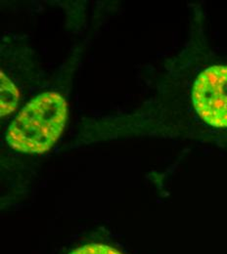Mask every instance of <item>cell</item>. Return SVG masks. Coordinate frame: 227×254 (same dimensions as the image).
<instances>
[{
	"label": "cell",
	"mask_w": 227,
	"mask_h": 254,
	"mask_svg": "<svg viewBox=\"0 0 227 254\" xmlns=\"http://www.w3.org/2000/svg\"><path fill=\"white\" fill-rule=\"evenodd\" d=\"M0 116L5 117L10 114H12L19 102V90L14 85V83L3 73V71H0Z\"/></svg>",
	"instance_id": "3957f363"
},
{
	"label": "cell",
	"mask_w": 227,
	"mask_h": 254,
	"mask_svg": "<svg viewBox=\"0 0 227 254\" xmlns=\"http://www.w3.org/2000/svg\"><path fill=\"white\" fill-rule=\"evenodd\" d=\"M67 113V103L60 94H40L15 118L7 131L6 140L11 148L25 154L46 153L61 136Z\"/></svg>",
	"instance_id": "6da1fadb"
},
{
	"label": "cell",
	"mask_w": 227,
	"mask_h": 254,
	"mask_svg": "<svg viewBox=\"0 0 227 254\" xmlns=\"http://www.w3.org/2000/svg\"><path fill=\"white\" fill-rule=\"evenodd\" d=\"M69 254H123L118 250L104 244H88L74 250Z\"/></svg>",
	"instance_id": "277c9868"
},
{
	"label": "cell",
	"mask_w": 227,
	"mask_h": 254,
	"mask_svg": "<svg viewBox=\"0 0 227 254\" xmlns=\"http://www.w3.org/2000/svg\"><path fill=\"white\" fill-rule=\"evenodd\" d=\"M192 97L195 110L206 124L227 128V65L205 69L195 81Z\"/></svg>",
	"instance_id": "7a4b0ae2"
}]
</instances>
